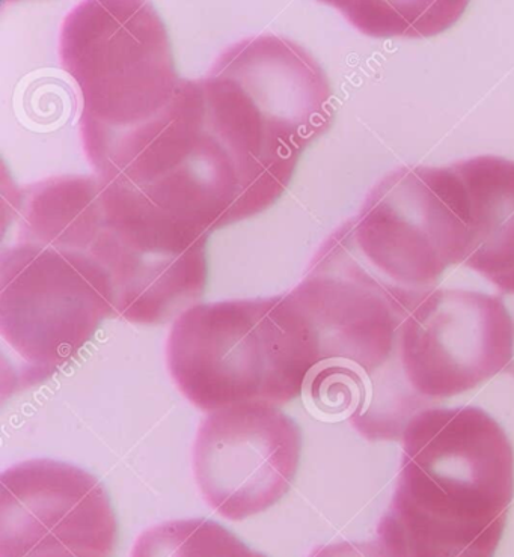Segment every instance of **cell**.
<instances>
[{
  "mask_svg": "<svg viewBox=\"0 0 514 557\" xmlns=\"http://www.w3.org/2000/svg\"><path fill=\"white\" fill-rule=\"evenodd\" d=\"M20 242L93 258L112 278L117 315L159 325L206 292L209 234L136 188L101 176H57L19 196Z\"/></svg>",
  "mask_w": 514,
  "mask_h": 557,
  "instance_id": "6da1fadb",
  "label": "cell"
},
{
  "mask_svg": "<svg viewBox=\"0 0 514 557\" xmlns=\"http://www.w3.org/2000/svg\"><path fill=\"white\" fill-rule=\"evenodd\" d=\"M402 467L378 540L392 557H493L514 497V453L480 407H429L402 434Z\"/></svg>",
  "mask_w": 514,
  "mask_h": 557,
  "instance_id": "7a4b0ae2",
  "label": "cell"
},
{
  "mask_svg": "<svg viewBox=\"0 0 514 557\" xmlns=\"http://www.w3.org/2000/svg\"><path fill=\"white\" fill-rule=\"evenodd\" d=\"M201 81L254 218L281 198L302 152L331 125V85L311 54L277 35L231 46Z\"/></svg>",
  "mask_w": 514,
  "mask_h": 557,
  "instance_id": "3957f363",
  "label": "cell"
},
{
  "mask_svg": "<svg viewBox=\"0 0 514 557\" xmlns=\"http://www.w3.org/2000/svg\"><path fill=\"white\" fill-rule=\"evenodd\" d=\"M167 357L179 389L207 413L293 401L321 367L319 337L290 293L192 306L172 325Z\"/></svg>",
  "mask_w": 514,
  "mask_h": 557,
  "instance_id": "277c9868",
  "label": "cell"
},
{
  "mask_svg": "<svg viewBox=\"0 0 514 557\" xmlns=\"http://www.w3.org/2000/svg\"><path fill=\"white\" fill-rule=\"evenodd\" d=\"M59 54L81 91L82 137L98 175L171 111L186 81L150 3H81L62 25Z\"/></svg>",
  "mask_w": 514,
  "mask_h": 557,
  "instance_id": "5b68a950",
  "label": "cell"
},
{
  "mask_svg": "<svg viewBox=\"0 0 514 557\" xmlns=\"http://www.w3.org/2000/svg\"><path fill=\"white\" fill-rule=\"evenodd\" d=\"M347 225L365 269L417 306L446 270L465 264L468 190L453 166L400 168L376 184Z\"/></svg>",
  "mask_w": 514,
  "mask_h": 557,
  "instance_id": "8992f818",
  "label": "cell"
},
{
  "mask_svg": "<svg viewBox=\"0 0 514 557\" xmlns=\"http://www.w3.org/2000/svg\"><path fill=\"white\" fill-rule=\"evenodd\" d=\"M112 317L115 288L93 258L20 240L3 252L0 335L20 360L17 383L57 374Z\"/></svg>",
  "mask_w": 514,
  "mask_h": 557,
  "instance_id": "52a82bcc",
  "label": "cell"
},
{
  "mask_svg": "<svg viewBox=\"0 0 514 557\" xmlns=\"http://www.w3.org/2000/svg\"><path fill=\"white\" fill-rule=\"evenodd\" d=\"M514 360V323L501 297L437 288L400 325L383 398L399 426L429 404L477 389Z\"/></svg>",
  "mask_w": 514,
  "mask_h": 557,
  "instance_id": "ba28073f",
  "label": "cell"
},
{
  "mask_svg": "<svg viewBox=\"0 0 514 557\" xmlns=\"http://www.w3.org/2000/svg\"><path fill=\"white\" fill-rule=\"evenodd\" d=\"M302 431L280 406L234 404L207 416L194 446V472L203 496L227 520L272 508L299 470Z\"/></svg>",
  "mask_w": 514,
  "mask_h": 557,
  "instance_id": "9c48e42d",
  "label": "cell"
},
{
  "mask_svg": "<svg viewBox=\"0 0 514 557\" xmlns=\"http://www.w3.org/2000/svg\"><path fill=\"white\" fill-rule=\"evenodd\" d=\"M118 521L101 482L81 467L37 458L0 476V557L50 548L112 556Z\"/></svg>",
  "mask_w": 514,
  "mask_h": 557,
  "instance_id": "30bf717a",
  "label": "cell"
},
{
  "mask_svg": "<svg viewBox=\"0 0 514 557\" xmlns=\"http://www.w3.org/2000/svg\"><path fill=\"white\" fill-rule=\"evenodd\" d=\"M468 190L470 245L465 265L514 296V160L478 156L453 164Z\"/></svg>",
  "mask_w": 514,
  "mask_h": 557,
  "instance_id": "8fae6325",
  "label": "cell"
},
{
  "mask_svg": "<svg viewBox=\"0 0 514 557\" xmlns=\"http://www.w3.org/2000/svg\"><path fill=\"white\" fill-rule=\"evenodd\" d=\"M348 22L371 37H431L449 29L465 11L463 2H332Z\"/></svg>",
  "mask_w": 514,
  "mask_h": 557,
  "instance_id": "7c38bea8",
  "label": "cell"
},
{
  "mask_svg": "<svg viewBox=\"0 0 514 557\" xmlns=\"http://www.w3.org/2000/svg\"><path fill=\"white\" fill-rule=\"evenodd\" d=\"M132 557H267L213 520H172L136 540Z\"/></svg>",
  "mask_w": 514,
  "mask_h": 557,
  "instance_id": "4fadbf2b",
  "label": "cell"
},
{
  "mask_svg": "<svg viewBox=\"0 0 514 557\" xmlns=\"http://www.w3.org/2000/svg\"><path fill=\"white\" fill-rule=\"evenodd\" d=\"M309 557H392L391 553L379 540L344 541L317 548Z\"/></svg>",
  "mask_w": 514,
  "mask_h": 557,
  "instance_id": "5bb4252c",
  "label": "cell"
},
{
  "mask_svg": "<svg viewBox=\"0 0 514 557\" xmlns=\"http://www.w3.org/2000/svg\"><path fill=\"white\" fill-rule=\"evenodd\" d=\"M26 557H109L91 550H73V548H50V550L35 552Z\"/></svg>",
  "mask_w": 514,
  "mask_h": 557,
  "instance_id": "9a60e30c",
  "label": "cell"
},
{
  "mask_svg": "<svg viewBox=\"0 0 514 557\" xmlns=\"http://www.w3.org/2000/svg\"><path fill=\"white\" fill-rule=\"evenodd\" d=\"M510 368H513L512 372H513V374H514V360H513V363H512V364H510Z\"/></svg>",
  "mask_w": 514,
  "mask_h": 557,
  "instance_id": "2e32d148",
  "label": "cell"
}]
</instances>
